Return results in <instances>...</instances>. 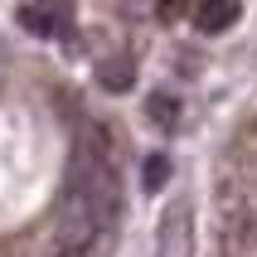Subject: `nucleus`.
<instances>
[{"label": "nucleus", "mask_w": 257, "mask_h": 257, "mask_svg": "<svg viewBox=\"0 0 257 257\" xmlns=\"http://www.w3.org/2000/svg\"><path fill=\"white\" fill-rule=\"evenodd\" d=\"M189 20H194L199 34H228V29L243 20V5H233V0H209V5H194Z\"/></svg>", "instance_id": "20e7f679"}, {"label": "nucleus", "mask_w": 257, "mask_h": 257, "mask_svg": "<svg viewBox=\"0 0 257 257\" xmlns=\"http://www.w3.org/2000/svg\"><path fill=\"white\" fill-rule=\"evenodd\" d=\"M97 83L107 87V92H131V83H136V63H131V58H102V63H97Z\"/></svg>", "instance_id": "39448f33"}, {"label": "nucleus", "mask_w": 257, "mask_h": 257, "mask_svg": "<svg viewBox=\"0 0 257 257\" xmlns=\"http://www.w3.org/2000/svg\"><path fill=\"white\" fill-rule=\"evenodd\" d=\"M15 20H20V29L34 34V39H58V34L68 29L73 10H68V5H20Z\"/></svg>", "instance_id": "7ed1b4c3"}, {"label": "nucleus", "mask_w": 257, "mask_h": 257, "mask_svg": "<svg viewBox=\"0 0 257 257\" xmlns=\"http://www.w3.org/2000/svg\"><path fill=\"white\" fill-rule=\"evenodd\" d=\"M151 257H194V209H189V199H175V209H165Z\"/></svg>", "instance_id": "f03ea898"}, {"label": "nucleus", "mask_w": 257, "mask_h": 257, "mask_svg": "<svg viewBox=\"0 0 257 257\" xmlns=\"http://www.w3.org/2000/svg\"><path fill=\"white\" fill-rule=\"evenodd\" d=\"M170 175H175V165H170L165 151H151L141 160V189H151V194H160V189L170 185Z\"/></svg>", "instance_id": "0eeeda50"}, {"label": "nucleus", "mask_w": 257, "mask_h": 257, "mask_svg": "<svg viewBox=\"0 0 257 257\" xmlns=\"http://www.w3.org/2000/svg\"><path fill=\"white\" fill-rule=\"evenodd\" d=\"M63 223H68V238L73 243H87L97 233H112L116 223V175L112 165L78 146L73 156V170H68V194H63Z\"/></svg>", "instance_id": "f257e3e1"}, {"label": "nucleus", "mask_w": 257, "mask_h": 257, "mask_svg": "<svg viewBox=\"0 0 257 257\" xmlns=\"http://www.w3.org/2000/svg\"><path fill=\"white\" fill-rule=\"evenodd\" d=\"M146 116H151V126L175 131V126H180V97H170L165 87H160V92H151V97H146Z\"/></svg>", "instance_id": "423d86ee"}]
</instances>
